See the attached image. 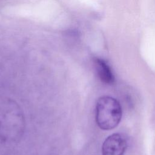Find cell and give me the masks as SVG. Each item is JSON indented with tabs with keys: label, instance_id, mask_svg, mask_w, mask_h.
Here are the masks:
<instances>
[{
	"label": "cell",
	"instance_id": "3",
	"mask_svg": "<svg viewBox=\"0 0 155 155\" xmlns=\"http://www.w3.org/2000/svg\"><path fill=\"white\" fill-rule=\"evenodd\" d=\"M94 67L100 80L104 84L111 85L114 82V76L110 67L103 59L96 58Z\"/></svg>",
	"mask_w": 155,
	"mask_h": 155
},
{
	"label": "cell",
	"instance_id": "1",
	"mask_svg": "<svg viewBox=\"0 0 155 155\" xmlns=\"http://www.w3.org/2000/svg\"><path fill=\"white\" fill-rule=\"evenodd\" d=\"M122 118V107L114 98L104 96L99 97L96 105V121L98 127L104 130L116 127Z\"/></svg>",
	"mask_w": 155,
	"mask_h": 155
},
{
	"label": "cell",
	"instance_id": "2",
	"mask_svg": "<svg viewBox=\"0 0 155 155\" xmlns=\"http://www.w3.org/2000/svg\"><path fill=\"white\" fill-rule=\"evenodd\" d=\"M127 141L121 134L114 133L106 138L102 147V155H124Z\"/></svg>",
	"mask_w": 155,
	"mask_h": 155
}]
</instances>
